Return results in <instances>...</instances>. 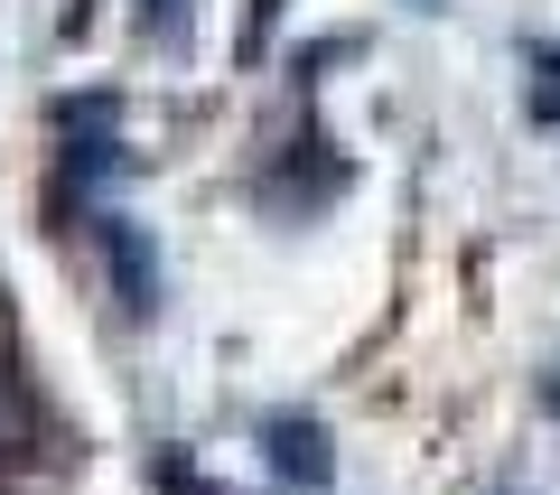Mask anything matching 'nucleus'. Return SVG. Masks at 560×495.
Segmentation results:
<instances>
[{"label":"nucleus","mask_w":560,"mask_h":495,"mask_svg":"<svg viewBox=\"0 0 560 495\" xmlns=\"http://www.w3.org/2000/svg\"><path fill=\"white\" fill-rule=\"evenodd\" d=\"M20 439H38V402H28V393H20V383L0 375V458L20 449Z\"/></svg>","instance_id":"nucleus-3"},{"label":"nucleus","mask_w":560,"mask_h":495,"mask_svg":"<svg viewBox=\"0 0 560 495\" xmlns=\"http://www.w3.org/2000/svg\"><path fill=\"white\" fill-rule=\"evenodd\" d=\"M261 449H271V468L290 476V486H308V495L337 476V458H327V430H318V421H300V412H271V421H261Z\"/></svg>","instance_id":"nucleus-1"},{"label":"nucleus","mask_w":560,"mask_h":495,"mask_svg":"<svg viewBox=\"0 0 560 495\" xmlns=\"http://www.w3.org/2000/svg\"><path fill=\"white\" fill-rule=\"evenodd\" d=\"M140 28H150V38H160L168 57H178V47H187V28H197V10H187V0H140Z\"/></svg>","instance_id":"nucleus-4"},{"label":"nucleus","mask_w":560,"mask_h":495,"mask_svg":"<svg viewBox=\"0 0 560 495\" xmlns=\"http://www.w3.org/2000/svg\"><path fill=\"white\" fill-rule=\"evenodd\" d=\"M160 476H168V495H224V486H197V476H187V458H160Z\"/></svg>","instance_id":"nucleus-6"},{"label":"nucleus","mask_w":560,"mask_h":495,"mask_svg":"<svg viewBox=\"0 0 560 495\" xmlns=\"http://www.w3.org/2000/svg\"><path fill=\"white\" fill-rule=\"evenodd\" d=\"M103 253H113V290H121V309L150 318V309H160V253L140 243V225L103 216Z\"/></svg>","instance_id":"nucleus-2"},{"label":"nucleus","mask_w":560,"mask_h":495,"mask_svg":"<svg viewBox=\"0 0 560 495\" xmlns=\"http://www.w3.org/2000/svg\"><path fill=\"white\" fill-rule=\"evenodd\" d=\"M551 412H560V375H551Z\"/></svg>","instance_id":"nucleus-7"},{"label":"nucleus","mask_w":560,"mask_h":495,"mask_svg":"<svg viewBox=\"0 0 560 495\" xmlns=\"http://www.w3.org/2000/svg\"><path fill=\"white\" fill-rule=\"evenodd\" d=\"M271 20H280V0H253V20H243V66L271 47Z\"/></svg>","instance_id":"nucleus-5"}]
</instances>
